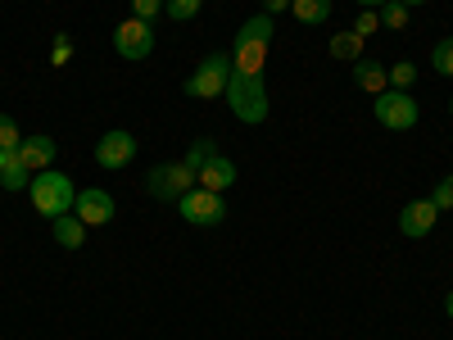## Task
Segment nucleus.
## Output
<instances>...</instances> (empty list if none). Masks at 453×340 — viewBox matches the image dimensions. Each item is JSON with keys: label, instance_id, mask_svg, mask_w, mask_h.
I'll list each match as a JSON object with an SVG mask.
<instances>
[{"label": "nucleus", "instance_id": "dca6fc26", "mask_svg": "<svg viewBox=\"0 0 453 340\" xmlns=\"http://www.w3.org/2000/svg\"><path fill=\"white\" fill-rule=\"evenodd\" d=\"M331 59H345V64H358L363 59V36L354 32V27H345V32H335L331 36Z\"/></svg>", "mask_w": 453, "mask_h": 340}, {"label": "nucleus", "instance_id": "6e6552de", "mask_svg": "<svg viewBox=\"0 0 453 340\" xmlns=\"http://www.w3.org/2000/svg\"><path fill=\"white\" fill-rule=\"evenodd\" d=\"M132 159H136V136H132V132L113 128V132H104V136L96 141V164H100V168L119 173V168H127Z\"/></svg>", "mask_w": 453, "mask_h": 340}, {"label": "nucleus", "instance_id": "20e7f679", "mask_svg": "<svg viewBox=\"0 0 453 340\" xmlns=\"http://www.w3.org/2000/svg\"><path fill=\"white\" fill-rule=\"evenodd\" d=\"M226 78H232V55H204L196 73L186 78V96L191 100H218L226 96Z\"/></svg>", "mask_w": 453, "mask_h": 340}, {"label": "nucleus", "instance_id": "ddd939ff", "mask_svg": "<svg viewBox=\"0 0 453 340\" xmlns=\"http://www.w3.org/2000/svg\"><path fill=\"white\" fill-rule=\"evenodd\" d=\"M232 182H236V164L226 159V155H213V159L196 173V186H204V191H218V196H222Z\"/></svg>", "mask_w": 453, "mask_h": 340}, {"label": "nucleus", "instance_id": "a878e982", "mask_svg": "<svg viewBox=\"0 0 453 340\" xmlns=\"http://www.w3.org/2000/svg\"><path fill=\"white\" fill-rule=\"evenodd\" d=\"M431 205L444 213V209H453V173H444L440 182H435V191H431Z\"/></svg>", "mask_w": 453, "mask_h": 340}, {"label": "nucleus", "instance_id": "cd10ccee", "mask_svg": "<svg viewBox=\"0 0 453 340\" xmlns=\"http://www.w3.org/2000/svg\"><path fill=\"white\" fill-rule=\"evenodd\" d=\"M376 27H381V14H376V10H363V14H358V23H354V32L363 36V42H367V36H372Z\"/></svg>", "mask_w": 453, "mask_h": 340}, {"label": "nucleus", "instance_id": "f3484780", "mask_svg": "<svg viewBox=\"0 0 453 340\" xmlns=\"http://www.w3.org/2000/svg\"><path fill=\"white\" fill-rule=\"evenodd\" d=\"M273 32H277L273 14H254V19H245V23H241L236 42H263V46H273Z\"/></svg>", "mask_w": 453, "mask_h": 340}, {"label": "nucleus", "instance_id": "2eb2a0df", "mask_svg": "<svg viewBox=\"0 0 453 340\" xmlns=\"http://www.w3.org/2000/svg\"><path fill=\"white\" fill-rule=\"evenodd\" d=\"M50 236H55V245H64V250H82V245H87V222H82L78 213H64V218L50 222Z\"/></svg>", "mask_w": 453, "mask_h": 340}, {"label": "nucleus", "instance_id": "f8f14e48", "mask_svg": "<svg viewBox=\"0 0 453 340\" xmlns=\"http://www.w3.org/2000/svg\"><path fill=\"white\" fill-rule=\"evenodd\" d=\"M263 68H268V46L263 42H232V73L263 78Z\"/></svg>", "mask_w": 453, "mask_h": 340}, {"label": "nucleus", "instance_id": "9d476101", "mask_svg": "<svg viewBox=\"0 0 453 340\" xmlns=\"http://www.w3.org/2000/svg\"><path fill=\"white\" fill-rule=\"evenodd\" d=\"M435 218H440V209L431 205V196L426 200H408V209H399V232L408 241H422V236H431Z\"/></svg>", "mask_w": 453, "mask_h": 340}, {"label": "nucleus", "instance_id": "9b49d317", "mask_svg": "<svg viewBox=\"0 0 453 340\" xmlns=\"http://www.w3.org/2000/svg\"><path fill=\"white\" fill-rule=\"evenodd\" d=\"M55 155H59V145H55V136H23V145H19V159H23V168L27 173H46L50 164H55Z\"/></svg>", "mask_w": 453, "mask_h": 340}, {"label": "nucleus", "instance_id": "2f4dec72", "mask_svg": "<svg viewBox=\"0 0 453 340\" xmlns=\"http://www.w3.org/2000/svg\"><path fill=\"white\" fill-rule=\"evenodd\" d=\"M358 5H363V10H381V5H386V0H358Z\"/></svg>", "mask_w": 453, "mask_h": 340}, {"label": "nucleus", "instance_id": "c756f323", "mask_svg": "<svg viewBox=\"0 0 453 340\" xmlns=\"http://www.w3.org/2000/svg\"><path fill=\"white\" fill-rule=\"evenodd\" d=\"M281 10H290V0H263V14H273V19H277Z\"/></svg>", "mask_w": 453, "mask_h": 340}, {"label": "nucleus", "instance_id": "72a5a7b5", "mask_svg": "<svg viewBox=\"0 0 453 340\" xmlns=\"http://www.w3.org/2000/svg\"><path fill=\"white\" fill-rule=\"evenodd\" d=\"M399 5H408V10H412V5H426V0H399Z\"/></svg>", "mask_w": 453, "mask_h": 340}, {"label": "nucleus", "instance_id": "7ed1b4c3", "mask_svg": "<svg viewBox=\"0 0 453 340\" xmlns=\"http://www.w3.org/2000/svg\"><path fill=\"white\" fill-rule=\"evenodd\" d=\"M372 119L381 123L386 132H408V128H418L422 109H418V100H412L408 91L386 87L381 96H372Z\"/></svg>", "mask_w": 453, "mask_h": 340}, {"label": "nucleus", "instance_id": "423d86ee", "mask_svg": "<svg viewBox=\"0 0 453 340\" xmlns=\"http://www.w3.org/2000/svg\"><path fill=\"white\" fill-rule=\"evenodd\" d=\"M113 50H119L123 59L141 64L155 55V23H145V19H123L119 27H113Z\"/></svg>", "mask_w": 453, "mask_h": 340}, {"label": "nucleus", "instance_id": "6ab92c4d", "mask_svg": "<svg viewBox=\"0 0 453 340\" xmlns=\"http://www.w3.org/2000/svg\"><path fill=\"white\" fill-rule=\"evenodd\" d=\"M0 186H5L10 196H14V191H27V186H32V173L23 168V159H19V150H14V159L5 164V173H0Z\"/></svg>", "mask_w": 453, "mask_h": 340}, {"label": "nucleus", "instance_id": "473e14b6", "mask_svg": "<svg viewBox=\"0 0 453 340\" xmlns=\"http://www.w3.org/2000/svg\"><path fill=\"white\" fill-rule=\"evenodd\" d=\"M444 313H449V318H453V290H449V295H444Z\"/></svg>", "mask_w": 453, "mask_h": 340}, {"label": "nucleus", "instance_id": "0eeeda50", "mask_svg": "<svg viewBox=\"0 0 453 340\" xmlns=\"http://www.w3.org/2000/svg\"><path fill=\"white\" fill-rule=\"evenodd\" d=\"M177 213L191 222V227H218L226 218V205L218 191H204V186H191L181 200H177Z\"/></svg>", "mask_w": 453, "mask_h": 340}, {"label": "nucleus", "instance_id": "f03ea898", "mask_svg": "<svg viewBox=\"0 0 453 340\" xmlns=\"http://www.w3.org/2000/svg\"><path fill=\"white\" fill-rule=\"evenodd\" d=\"M226 109L236 113L241 123H263L268 119V87H263V78H245V73H232L226 78Z\"/></svg>", "mask_w": 453, "mask_h": 340}, {"label": "nucleus", "instance_id": "4be33fe9", "mask_svg": "<svg viewBox=\"0 0 453 340\" xmlns=\"http://www.w3.org/2000/svg\"><path fill=\"white\" fill-rule=\"evenodd\" d=\"M431 64H435V73H440V78H453V36L435 42V50H431Z\"/></svg>", "mask_w": 453, "mask_h": 340}, {"label": "nucleus", "instance_id": "5701e85b", "mask_svg": "<svg viewBox=\"0 0 453 340\" xmlns=\"http://www.w3.org/2000/svg\"><path fill=\"white\" fill-rule=\"evenodd\" d=\"M381 27H390V32H399V27H408V5H399V0H386L381 10Z\"/></svg>", "mask_w": 453, "mask_h": 340}, {"label": "nucleus", "instance_id": "1a4fd4ad", "mask_svg": "<svg viewBox=\"0 0 453 340\" xmlns=\"http://www.w3.org/2000/svg\"><path fill=\"white\" fill-rule=\"evenodd\" d=\"M73 213H78L87 227H104V222H113L119 205H113V196H109V191H100V186H82L78 200H73Z\"/></svg>", "mask_w": 453, "mask_h": 340}, {"label": "nucleus", "instance_id": "c85d7f7f", "mask_svg": "<svg viewBox=\"0 0 453 340\" xmlns=\"http://www.w3.org/2000/svg\"><path fill=\"white\" fill-rule=\"evenodd\" d=\"M68 55H73V36L59 32V36H55V59H50V64H68Z\"/></svg>", "mask_w": 453, "mask_h": 340}, {"label": "nucleus", "instance_id": "4468645a", "mask_svg": "<svg viewBox=\"0 0 453 340\" xmlns=\"http://www.w3.org/2000/svg\"><path fill=\"white\" fill-rule=\"evenodd\" d=\"M354 87L367 91V96H381V91L390 87V68L376 64V59H358V64H354Z\"/></svg>", "mask_w": 453, "mask_h": 340}, {"label": "nucleus", "instance_id": "412c9836", "mask_svg": "<svg viewBox=\"0 0 453 340\" xmlns=\"http://www.w3.org/2000/svg\"><path fill=\"white\" fill-rule=\"evenodd\" d=\"M412 82H418V64H412V59L390 64V87L395 91H412Z\"/></svg>", "mask_w": 453, "mask_h": 340}, {"label": "nucleus", "instance_id": "bb28decb", "mask_svg": "<svg viewBox=\"0 0 453 340\" xmlns=\"http://www.w3.org/2000/svg\"><path fill=\"white\" fill-rule=\"evenodd\" d=\"M168 0H132V19H145V23H155L164 14Z\"/></svg>", "mask_w": 453, "mask_h": 340}, {"label": "nucleus", "instance_id": "39448f33", "mask_svg": "<svg viewBox=\"0 0 453 340\" xmlns=\"http://www.w3.org/2000/svg\"><path fill=\"white\" fill-rule=\"evenodd\" d=\"M196 186V173L186 168V159L181 164H155L150 168V177H145V191L155 196V200H164V205H177L186 191Z\"/></svg>", "mask_w": 453, "mask_h": 340}, {"label": "nucleus", "instance_id": "aec40b11", "mask_svg": "<svg viewBox=\"0 0 453 340\" xmlns=\"http://www.w3.org/2000/svg\"><path fill=\"white\" fill-rule=\"evenodd\" d=\"M213 155H218V145H213L209 136H196V141H191V150H186V168H191V173H200V168H204Z\"/></svg>", "mask_w": 453, "mask_h": 340}, {"label": "nucleus", "instance_id": "a211bd4d", "mask_svg": "<svg viewBox=\"0 0 453 340\" xmlns=\"http://www.w3.org/2000/svg\"><path fill=\"white\" fill-rule=\"evenodd\" d=\"M290 14H295L299 23L318 27V23H326V19H331V0H290Z\"/></svg>", "mask_w": 453, "mask_h": 340}, {"label": "nucleus", "instance_id": "f704fd0d", "mask_svg": "<svg viewBox=\"0 0 453 340\" xmlns=\"http://www.w3.org/2000/svg\"><path fill=\"white\" fill-rule=\"evenodd\" d=\"M449 113H453V100H449Z\"/></svg>", "mask_w": 453, "mask_h": 340}, {"label": "nucleus", "instance_id": "b1692460", "mask_svg": "<svg viewBox=\"0 0 453 340\" xmlns=\"http://www.w3.org/2000/svg\"><path fill=\"white\" fill-rule=\"evenodd\" d=\"M200 5H204V0H168L164 14H168V19H177V23H191V19L200 14Z\"/></svg>", "mask_w": 453, "mask_h": 340}, {"label": "nucleus", "instance_id": "7c9ffc66", "mask_svg": "<svg viewBox=\"0 0 453 340\" xmlns=\"http://www.w3.org/2000/svg\"><path fill=\"white\" fill-rule=\"evenodd\" d=\"M14 159V150H0V173H5V164Z\"/></svg>", "mask_w": 453, "mask_h": 340}, {"label": "nucleus", "instance_id": "f257e3e1", "mask_svg": "<svg viewBox=\"0 0 453 340\" xmlns=\"http://www.w3.org/2000/svg\"><path fill=\"white\" fill-rule=\"evenodd\" d=\"M27 196H32V209H36V213L55 222V218L73 213V200H78V186H73V177H68V173L46 168V173H32Z\"/></svg>", "mask_w": 453, "mask_h": 340}, {"label": "nucleus", "instance_id": "393cba45", "mask_svg": "<svg viewBox=\"0 0 453 340\" xmlns=\"http://www.w3.org/2000/svg\"><path fill=\"white\" fill-rule=\"evenodd\" d=\"M23 145V132H19V123L10 119V113H0V150H19Z\"/></svg>", "mask_w": 453, "mask_h": 340}]
</instances>
